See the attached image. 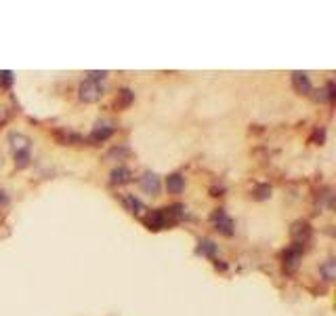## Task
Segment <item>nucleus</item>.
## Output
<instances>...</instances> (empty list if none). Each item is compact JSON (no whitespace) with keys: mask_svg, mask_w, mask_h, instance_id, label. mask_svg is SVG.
Returning <instances> with one entry per match:
<instances>
[{"mask_svg":"<svg viewBox=\"0 0 336 316\" xmlns=\"http://www.w3.org/2000/svg\"><path fill=\"white\" fill-rule=\"evenodd\" d=\"M0 86H2V89H11L13 86V72L11 70H2V72H0Z\"/></svg>","mask_w":336,"mask_h":316,"instance_id":"16","label":"nucleus"},{"mask_svg":"<svg viewBox=\"0 0 336 316\" xmlns=\"http://www.w3.org/2000/svg\"><path fill=\"white\" fill-rule=\"evenodd\" d=\"M300 257H303V244H292V247H288L284 251V270L288 274H292V272L298 270V263H300Z\"/></svg>","mask_w":336,"mask_h":316,"instance_id":"2","label":"nucleus"},{"mask_svg":"<svg viewBox=\"0 0 336 316\" xmlns=\"http://www.w3.org/2000/svg\"><path fill=\"white\" fill-rule=\"evenodd\" d=\"M11 142H13V146H15V150L21 152V150H28L30 139L23 137V135H19V133H11Z\"/></svg>","mask_w":336,"mask_h":316,"instance_id":"12","label":"nucleus"},{"mask_svg":"<svg viewBox=\"0 0 336 316\" xmlns=\"http://www.w3.org/2000/svg\"><path fill=\"white\" fill-rule=\"evenodd\" d=\"M108 76V72H88V80H93V82H99V80H103V78Z\"/></svg>","mask_w":336,"mask_h":316,"instance_id":"19","label":"nucleus"},{"mask_svg":"<svg viewBox=\"0 0 336 316\" xmlns=\"http://www.w3.org/2000/svg\"><path fill=\"white\" fill-rule=\"evenodd\" d=\"M130 179V171L124 169V166H118V169H113L112 171V183H126Z\"/></svg>","mask_w":336,"mask_h":316,"instance_id":"11","label":"nucleus"},{"mask_svg":"<svg viewBox=\"0 0 336 316\" xmlns=\"http://www.w3.org/2000/svg\"><path fill=\"white\" fill-rule=\"evenodd\" d=\"M292 86L294 91L300 93V95H309L311 93V80H309V76L305 72H292Z\"/></svg>","mask_w":336,"mask_h":316,"instance_id":"6","label":"nucleus"},{"mask_svg":"<svg viewBox=\"0 0 336 316\" xmlns=\"http://www.w3.org/2000/svg\"><path fill=\"white\" fill-rule=\"evenodd\" d=\"M269 196H271V188L265 186V183L254 190V198H256V200H265V198H269Z\"/></svg>","mask_w":336,"mask_h":316,"instance_id":"17","label":"nucleus"},{"mask_svg":"<svg viewBox=\"0 0 336 316\" xmlns=\"http://www.w3.org/2000/svg\"><path fill=\"white\" fill-rule=\"evenodd\" d=\"M113 133V129L112 127H97L91 137H88V142H93V144H99V142H105V139H110Z\"/></svg>","mask_w":336,"mask_h":316,"instance_id":"10","label":"nucleus"},{"mask_svg":"<svg viewBox=\"0 0 336 316\" xmlns=\"http://www.w3.org/2000/svg\"><path fill=\"white\" fill-rule=\"evenodd\" d=\"M212 224L217 226V230L219 232H223L225 236H231L233 234V222H231V217H229L223 209H219L212 213Z\"/></svg>","mask_w":336,"mask_h":316,"instance_id":"4","label":"nucleus"},{"mask_svg":"<svg viewBox=\"0 0 336 316\" xmlns=\"http://www.w3.org/2000/svg\"><path fill=\"white\" fill-rule=\"evenodd\" d=\"M166 188H168V192H170V194H181V192L185 190V179H183V175H179V173L170 175V177L166 179Z\"/></svg>","mask_w":336,"mask_h":316,"instance_id":"8","label":"nucleus"},{"mask_svg":"<svg viewBox=\"0 0 336 316\" xmlns=\"http://www.w3.org/2000/svg\"><path fill=\"white\" fill-rule=\"evenodd\" d=\"M103 95V86L99 82H93V80H84L80 84V99L86 103H95L99 101Z\"/></svg>","mask_w":336,"mask_h":316,"instance_id":"3","label":"nucleus"},{"mask_svg":"<svg viewBox=\"0 0 336 316\" xmlns=\"http://www.w3.org/2000/svg\"><path fill=\"white\" fill-rule=\"evenodd\" d=\"M185 215V207L183 205H172L166 209H156L149 211V213L143 217V224L149 228V230H164V228H170L174 224H179Z\"/></svg>","mask_w":336,"mask_h":316,"instance_id":"1","label":"nucleus"},{"mask_svg":"<svg viewBox=\"0 0 336 316\" xmlns=\"http://www.w3.org/2000/svg\"><path fill=\"white\" fill-rule=\"evenodd\" d=\"M124 203H126V207L132 211V213H141V209H143V205H141L135 196H126V198H124Z\"/></svg>","mask_w":336,"mask_h":316,"instance_id":"18","label":"nucleus"},{"mask_svg":"<svg viewBox=\"0 0 336 316\" xmlns=\"http://www.w3.org/2000/svg\"><path fill=\"white\" fill-rule=\"evenodd\" d=\"M15 164L19 166V169H25V166L30 164V150H21L15 154Z\"/></svg>","mask_w":336,"mask_h":316,"instance_id":"14","label":"nucleus"},{"mask_svg":"<svg viewBox=\"0 0 336 316\" xmlns=\"http://www.w3.org/2000/svg\"><path fill=\"white\" fill-rule=\"evenodd\" d=\"M160 177L154 173H145L143 177H141V190L147 192V194H158L160 192Z\"/></svg>","mask_w":336,"mask_h":316,"instance_id":"7","label":"nucleus"},{"mask_svg":"<svg viewBox=\"0 0 336 316\" xmlns=\"http://www.w3.org/2000/svg\"><path fill=\"white\" fill-rule=\"evenodd\" d=\"M8 203V196L4 194V190H0V205H6Z\"/></svg>","mask_w":336,"mask_h":316,"instance_id":"20","label":"nucleus"},{"mask_svg":"<svg viewBox=\"0 0 336 316\" xmlns=\"http://www.w3.org/2000/svg\"><path fill=\"white\" fill-rule=\"evenodd\" d=\"M322 274L326 276V280H332L334 276H336V261L334 259H328L322 266Z\"/></svg>","mask_w":336,"mask_h":316,"instance_id":"13","label":"nucleus"},{"mask_svg":"<svg viewBox=\"0 0 336 316\" xmlns=\"http://www.w3.org/2000/svg\"><path fill=\"white\" fill-rule=\"evenodd\" d=\"M290 234H292L296 244H305L309 238H311V226H309L307 222H296L292 226V230H290Z\"/></svg>","mask_w":336,"mask_h":316,"instance_id":"5","label":"nucleus"},{"mask_svg":"<svg viewBox=\"0 0 336 316\" xmlns=\"http://www.w3.org/2000/svg\"><path fill=\"white\" fill-rule=\"evenodd\" d=\"M217 244L215 240H210V238H204V240H200L198 244V255H204V257H215L217 255Z\"/></svg>","mask_w":336,"mask_h":316,"instance_id":"9","label":"nucleus"},{"mask_svg":"<svg viewBox=\"0 0 336 316\" xmlns=\"http://www.w3.org/2000/svg\"><path fill=\"white\" fill-rule=\"evenodd\" d=\"M132 99H135V93H132L130 89H122L120 91V108H128V105L132 103Z\"/></svg>","mask_w":336,"mask_h":316,"instance_id":"15","label":"nucleus"}]
</instances>
